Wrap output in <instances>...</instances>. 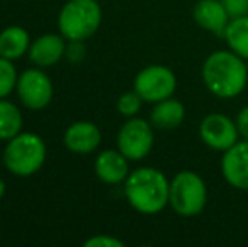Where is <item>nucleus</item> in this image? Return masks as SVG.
Segmentation results:
<instances>
[{
  "label": "nucleus",
  "instance_id": "nucleus-14",
  "mask_svg": "<svg viewBox=\"0 0 248 247\" xmlns=\"http://www.w3.org/2000/svg\"><path fill=\"white\" fill-rule=\"evenodd\" d=\"M66 54V44L62 34H44L31 43L29 58L41 68L56 65Z\"/></svg>",
  "mask_w": 248,
  "mask_h": 247
},
{
  "label": "nucleus",
  "instance_id": "nucleus-1",
  "mask_svg": "<svg viewBox=\"0 0 248 247\" xmlns=\"http://www.w3.org/2000/svg\"><path fill=\"white\" fill-rule=\"evenodd\" d=\"M202 83L219 99H235L245 90L248 69L245 60L230 51H215L202 65Z\"/></svg>",
  "mask_w": 248,
  "mask_h": 247
},
{
  "label": "nucleus",
  "instance_id": "nucleus-15",
  "mask_svg": "<svg viewBox=\"0 0 248 247\" xmlns=\"http://www.w3.org/2000/svg\"><path fill=\"white\" fill-rule=\"evenodd\" d=\"M31 48V37L24 27L10 26L0 33V56L10 61L20 60Z\"/></svg>",
  "mask_w": 248,
  "mask_h": 247
},
{
  "label": "nucleus",
  "instance_id": "nucleus-5",
  "mask_svg": "<svg viewBox=\"0 0 248 247\" xmlns=\"http://www.w3.org/2000/svg\"><path fill=\"white\" fill-rule=\"evenodd\" d=\"M208 201V190L202 178L194 171H181L170 180L169 205L183 217L201 214Z\"/></svg>",
  "mask_w": 248,
  "mask_h": 247
},
{
  "label": "nucleus",
  "instance_id": "nucleus-25",
  "mask_svg": "<svg viewBox=\"0 0 248 247\" xmlns=\"http://www.w3.org/2000/svg\"><path fill=\"white\" fill-rule=\"evenodd\" d=\"M5 191H7V185H5V181H3V180L0 178V198H3Z\"/></svg>",
  "mask_w": 248,
  "mask_h": 247
},
{
  "label": "nucleus",
  "instance_id": "nucleus-19",
  "mask_svg": "<svg viewBox=\"0 0 248 247\" xmlns=\"http://www.w3.org/2000/svg\"><path fill=\"white\" fill-rule=\"evenodd\" d=\"M17 71L10 60L0 56V99H5L17 86Z\"/></svg>",
  "mask_w": 248,
  "mask_h": 247
},
{
  "label": "nucleus",
  "instance_id": "nucleus-18",
  "mask_svg": "<svg viewBox=\"0 0 248 247\" xmlns=\"http://www.w3.org/2000/svg\"><path fill=\"white\" fill-rule=\"evenodd\" d=\"M24 117L19 107L0 99V141H10L22 131Z\"/></svg>",
  "mask_w": 248,
  "mask_h": 247
},
{
  "label": "nucleus",
  "instance_id": "nucleus-24",
  "mask_svg": "<svg viewBox=\"0 0 248 247\" xmlns=\"http://www.w3.org/2000/svg\"><path fill=\"white\" fill-rule=\"evenodd\" d=\"M235 122H236V127H238L240 137L248 141V107H243V109L240 110Z\"/></svg>",
  "mask_w": 248,
  "mask_h": 247
},
{
  "label": "nucleus",
  "instance_id": "nucleus-11",
  "mask_svg": "<svg viewBox=\"0 0 248 247\" xmlns=\"http://www.w3.org/2000/svg\"><path fill=\"white\" fill-rule=\"evenodd\" d=\"M64 146L76 154H90L101 142V132L98 125L88 120L73 122L64 131Z\"/></svg>",
  "mask_w": 248,
  "mask_h": 247
},
{
  "label": "nucleus",
  "instance_id": "nucleus-10",
  "mask_svg": "<svg viewBox=\"0 0 248 247\" xmlns=\"http://www.w3.org/2000/svg\"><path fill=\"white\" fill-rule=\"evenodd\" d=\"M221 173L228 185L236 190H248V141H238L223 152Z\"/></svg>",
  "mask_w": 248,
  "mask_h": 247
},
{
  "label": "nucleus",
  "instance_id": "nucleus-7",
  "mask_svg": "<svg viewBox=\"0 0 248 247\" xmlns=\"http://www.w3.org/2000/svg\"><path fill=\"white\" fill-rule=\"evenodd\" d=\"M117 146L118 151L127 156L130 161L144 159L145 156H149L154 146L152 125L144 119L130 117L118 131Z\"/></svg>",
  "mask_w": 248,
  "mask_h": 247
},
{
  "label": "nucleus",
  "instance_id": "nucleus-17",
  "mask_svg": "<svg viewBox=\"0 0 248 247\" xmlns=\"http://www.w3.org/2000/svg\"><path fill=\"white\" fill-rule=\"evenodd\" d=\"M223 37L233 53L248 61V16L235 17L230 20Z\"/></svg>",
  "mask_w": 248,
  "mask_h": 247
},
{
  "label": "nucleus",
  "instance_id": "nucleus-9",
  "mask_svg": "<svg viewBox=\"0 0 248 247\" xmlns=\"http://www.w3.org/2000/svg\"><path fill=\"white\" fill-rule=\"evenodd\" d=\"M199 137L208 148L225 152L238 142L240 132L236 122L223 114H209L199 124Z\"/></svg>",
  "mask_w": 248,
  "mask_h": 247
},
{
  "label": "nucleus",
  "instance_id": "nucleus-4",
  "mask_svg": "<svg viewBox=\"0 0 248 247\" xmlns=\"http://www.w3.org/2000/svg\"><path fill=\"white\" fill-rule=\"evenodd\" d=\"M101 7L96 0H69L58 17L59 33L68 41H85L98 31Z\"/></svg>",
  "mask_w": 248,
  "mask_h": 247
},
{
  "label": "nucleus",
  "instance_id": "nucleus-16",
  "mask_svg": "<svg viewBox=\"0 0 248 247\" xmlns=\"http://www.w3.org/2000/svg\"><path fill=\"white\" fill-rule=\"evenodd\" d=\"M184 115H186V110L179 100L166 99L155 103L154 110L150 112V122L157 129L172 131L183 124Z\"/></svg>",
  "mask_w": 248,
  "mask_h": 247
},
{
  "label": "nucleus",
  "instance_id": "nucleus-20",
  "mask_svg": "<svg viewBox=\"0 0 248 247\" xmlns=\"http://www.w3.org/2000/svg\"><path fill=\"white\" fill-rule=\"evenodd\" d=\"M142 102H144L142 97L134 90V92L124 93V95L118 99L117 109L122 115H125V117L130 119V117H135L139 114V110H140V107H142Z\"/></svg>",
  "mask_w": 248,
  "mask_h": 247
},
{
  "label": "nucleus",
  "instance_id": "nucleus-2",
  "mask_svg": "<svg viewBox=\"0 0 248 247\" xmlns=\"http://www.w3.org/2000/svg\"><path fill=\"white\" fill-rule=\"evenodd\" d=\"M170 181L155 168H139L125 180V197L134 210L155 215L169 203Z\"/></svg>",
  "mask_w": 248,
  "mask_h": 247
},
{
  "label": "nucleus",
  "instance_id": "nucleus-22",
  "mask_svg": "<svg viewBox=\"0 0 248 247\" xmlns=\"http://www.w3.org/2000/svg\"><path fill=\"white\" fill-rule=\"evenodd\" d=\"M125 244L117 237H111V235H95V237H90L85 242V247H124Z\"/></svg>",
  "mask_w": 248,
  "mask_h": 247
},
{
  "label": "nucleus",
  "instance_id": "nucleus-8",
  "mask_svg": "<svg viewBox=\"0 0 248 247\" xmlns=\"http://www.w3.org/2000/svg\"><path fill=\"white\" fill-rule=\"evenodd\" d=\"M17 95L24 107L31 110L46 109L52 100V82L41 69H26L17 80Z\"/></svg>",
  "mask_w": 248,
  "mask_h": 247
},
{
  "label": "nucleus",
  "instance_id": "nucleus-13",
  "mask_svg": "<svg viewBox=\"0 0 248 247\" xmlns=\"http://www.w3.org/2000/svg\"><path fill=\"white\" fill-rule=\"evenodd\" d=\"M193 16L199 27L211 31L216 36H225L226 27L232 20L221 0H199L194 5Z\"/></svg>",
  "mask_w": 248,
  "mask_h": 247
},
{
  "label": "nucleus",
  "instance_id": "nucleus-23",
  "mask_svg": "<svg viewBox=\"0 0 248 247\" xmlns=\"http://www.w3.org/2000/svg\"><path fill=\"white\" fill-rule=\"evenodd\" d=\"M66 58L71 63H78L86 56V48L83 44V41H69V44H66Z\"/></svg>",
  "mask_w": 248,
  "mask_h": 247
},
{
  "label": "nucleus",
  "instance_id": "nucleus-12",
  "mask_svg": "<svg viewBox=\"0 0 248 247\" xmlns=\"http://www.w3.org/2000/svg\"><path fill=\"white\" fill-rule=\"evenodd\" d=\"M128 161L127 156L122 154L118 149H107L101 151L95 159V173L100 181L107 185H120L125 183L128 173Z\"/></svg>",
  "mask_w": 248,
  "mask_h": 247
},
{
  "label": "nucleus",
  "instance_id": "nucleus-6",
  "mask_svg": "<svg viewBox=\"0 0 248 247\" xmlns=\"http://www.w3.org/2000/svg\"><path fill=\"white\" fill-rule=\"evenodd\" d=\"M177 80L172 69L162 65H152L139 71L134 80V90L142 97L144 102L157 103L170 99L176 92Z\"/></svg>",
  "mask_w": 248,
  "mask_h": 247
},
{
  "label": "nucleus",
  "instance_id": "nucleus-3",
  "mask_svg": "<svg viewBox=\"0 0 248 247\" xmlns=\"http://www.w3.org/2000/svg\"><path fill=\"white\" fill-rule=\"evenodd\" d=\"M46 161V144L34 132H19L7 141L3 165L16 176H31L43 168Z\"/></svg>",
  "mask_w": 248,
  "mask_h": 247
},
{
  "label": "nucleus",
  "instance_id": "nucleus-21",
  "mask_svg": "<svg viewBox=\"0 0 248 247\" xmlns=\"http://www.w3.org/2000/svg\"><path fill=\"white\" fill-rule=\"evenodd\" d=\"M232 19L248 16V0H221Z\"/></svg>",
  "mask_w": 248,
  "mask_h": 247
},
{
  "label": "nucleus",
  "instance_id": "nucleus-26",
  "mask_svg": "<svg viewBox=\"0 0 248 247\" xmlns=\"http://www.w3.org/2000/svg\"><path fill=\"white\" fill-rule=\"evenodd\" d=\"M247 69H248V65H247Z\"/></svg>",
  "mask_w": 248,
  "mask_h": 247
}]
</instances>
